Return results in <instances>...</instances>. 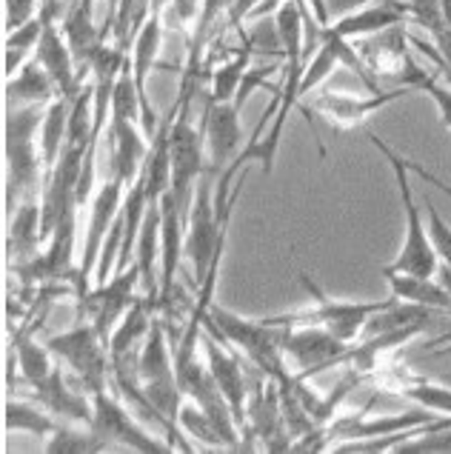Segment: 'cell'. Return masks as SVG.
Masks as SVG:
<instances>
[{
	"label": "cell",
	"instance_id": "14",
	"mask_svg": "<svg viewBox=\"0 0 451 454\" xmlns=\"http://www.w3.org/2000/svg\"><path fill=\"white\" fill-rule=\"evenodd\" d=\"M203 140H206V166H212L217 175H223L229 163L237 158L240 149V106L229 103H206L203 112Z\"/></svg>",
	"mask_w": 451,
	"mask_h": 454
},
{
	"label": "cell",
	"instance_id": "21",
	"mask_svg": "<svg viewBox=\"0 0 451 454\" xmlns=\"http://www.w3.org/2000/svg\"><path fill=\"white\" fill-rule=\"evenodd\" d=\"M12 357H15L20 374L26 378L32 388H41L51 374H55V355L49 352L46 343H37L32 326L26 323L23 329H15V337H12Z\"/></svg>",
	"mask_w": 451,
	"mask_h": 454
},
{
	"label": "cell",
	"instance_id": "12",
	"mask_svg": "<svg viewBox=\"0 0 451 454\" xmlns=\"http://www.w3.org/2000/svg\"><path fill=\"white\" fill-rule=\"evenodd\" d=\"M41 12H43V20L46 23H43L41 43H37V49H35V60L41 63V67L51 74V81H55L58 92L63 98H74L83 89L86 77L81 74V69H77L66 35H63L58 29V23H55L58 6L55 4H43Z\"/></svg>",
	"mask_w": 451,
	"mask_h": 454
},
{
	"label": "cell",
	"instance_id": "23",
	"mask_svg": "<svg viewBox=\"0 0 451 454\" xmlns=\"http://www.w3.org/2000/svg\"><path fill=\"white\" fill-rule=\"evenodd\" d=\"M60 92L51 74L37 60L23 63V69L6 81V106H26V103H43L49 106Z\"/></svg>",
	"mask_w": 451,
	"mask_h": 454
},
{
	"label": "cell",
	"instance_id": "26",
	"mask_svg": "<svg viewBox=\"0 0 451 454\" xmlns=\"http://www.w3.org/2000/svg\"><path fill=\"white\" fill-rule=\"evenodd\" d=\"M106 449L103 437L83 423H58V429L46 437V451L51 454H95Z\"/></svg>",
	"mask_w": 451,
	"mask_h": 454
},
{
	"label": "cell",
	"instance_id": "37",
	"mask_svg": "<svg viewBox=\"0 0 451 454\" xmlns=\"http://www.w3.org/2000/svg\"><path fill=\"white\" fill-rule=\"evenodd\" d=\"M443 81H446V83L451 86V72H443Z\"/></svg>",
	"mask_w": 451,
	"mask_h": 454
},
{
	"label": "cell",
	"instance_id": "5",
	"mask_svg": "<svg viewBox=\"0 0 451 454\" xmlns=\"http://www.w3.org/2000/svg\"><path fill=\"white\" fill-rule=\"evenodd\" d=\"M221 177L212 166L203 168L195 203H191L189 212V223H186V243H183V254H189L191 266H195V286L200 289L214 263L221 261L223 246H226V229L217 217V203H214V180Z\"/></svg>",
	"mask_w": 451,
	"mask_h": 454
},
{
	"label": "cell",
	"instance_id": "2",
	"mask_svg": "<svg viewBox=\"0 0 451 454\" xmlns=\"http://www.w3.org/2000/svg\"><path fill=\"white\" fill-rule=\"evenodd\" d=\"M46 106L26 103L9 106L6 112V217H12L20 203L32 200L35 192H43L41 175H46L41 158V135Z\"/></svg>",
	"mask_w": 451,
	"mask_h": 454
},
{
	"label": "cell",
	"instance_id": "39",
	"mask_svg": "<svg viewBox=\"0 0 451 454\" xmlns=\"http://www.w3.org/2000/svg\"><path fill=\"white\" fill-rule=\"evenodd\" d=\"M43 4H55V6H58V4H60V0H43Z\"/></svg>",
	"mask_w": 451,
	"mask_h": 454
},
{
	"label": "cell",
	"instance_id": "16",
	"mask_svg": "<svg viewBox=\"0 0 451 454\" xmlns=\"http://www.w3.org/2000/svg\"><path fill=\"white\" fill-rule=\"evenodd\" d=\"M369 406L357 414V418H343L329 423V437H331V449L346 440H366V437H385V434H397L406 429H415V426H426L446 418V414H437L432 409H415V411H403V414H383V418H366Z\"/></svg>",
	"mask_w": 451,
	"mask_h": 454
},
{
	"label": "cell",
	"instance_id": "38",
	"mask_svg": "<svg viewBox=\"0 0 451 454\" xmlns=\"http://www.w3.org/2000/svg\"><path fill=\"white\" fill-rule=\"evenodd\" d=\"M440 380H446V383L451 386V374H443V378H440Z\"/></svg>",
	"mask_w": 451,
	"mask_h": 454
},
{
	"label": "cell",
	"instance_id": "15",
	"mask_svg": "<svg viewBox=\"0 0 451 454\" xmlns=\"http://www.w3.org/2000/svg\"><path fill=\"white\" fill-rule=\"evenodd\" d=\"M257 437L268 451H289L292 434L286 426V414H283L280 386L268 380L254 388L249 397V418H246V440Z\"/></svg>",
	"mask_w": 451,
	"mask_h": 454
},
{
	"label": "cell",
	"instance_id": "17",
	"mask_svg": "<svg viewBox=\"0 0 451 454\" xmlns=\"http://www.w3.org/2000/svg\"><path fill=\"white\" fill-rule=\"evenodd\" d=\"M41 223H43V209H41V203H35V200L20 203V209L9 217L6 263L12 271L29 266L37 257V246L43 243Z\"/></svg>",
	"mask_w": 451,
	"mask_h": 454
},
{
	"label": "cell",
	"instance_id": "30",
	"mask_svg": "<svg viewBox=\"0 0 451 454\" xmlns=\"http://www.w3.org/2000/svg\"><path fill=\"white\" fill-rule=\"evenodd\" d=\"M177 420H180V432L195 440L200 449H226L221 432H217V426L212 423V418L198 403H191V400H183Z\"/></svg>",
	"mask_w": 451,
	"mask_h": 454
},
{
	"label": "cell",
	"instance_id": "6",
	"mask_svg": "<svg viewBox=\"0 0 451 454\" xmlns=\"http://www.w3.org/2000/svg\"><path fill=\"white\" fill-rule=\"evenodd\" d=\"M46 346L58 360L66 363L74 374L77 386L86 388L89 395H97L112 383L109 346L100 340L92 320H77L74 329L51 334Z\"/></svg>",
	"mask_w": 451,
	"mask_h": 454
},
{
	"label": "cell",
	"instance_id": "22",
	"mask_svg": "<svg viewBox=\"0 0 451 454\" xmlns=\"http://www.w3.org/2000/svg\"><path fill=\"white\" fill-rule=\"evenodd\" d=\"M383 278L389 280V289L397 301L406 303H420L429 309L451 311V292L434 278H420V275H406V271H385Z\"/></svg>",
	"mask_w": 451,
	"mask_h": 454
},
{
	"label": "cell",
	"instance_id": "3",
	"mask_svg": "<svg viewBox=\"0 0 451 454\" xmlns=\"http://www.w3.org/2000/svg\"><path fill=\"white\" fill-rule=\"evenodd\" d=\"M371 146L377 152H383V158L389 160L392 172H394V184L400 189V203H403V212H406V240H403V249L400 254L394 257V263L383 266L385 271H406V275H420V278H434L437 269H440V254H437L432 235H429V226H423V215L417 209V200H415V192H411L408 184V172L411 166L406 158H400L385 140H380L377 135L369 132Z\"/></svg>",
	"mask_w": 451,
	"mask_h": 454
},
{
	"label": "cell",
	"instance_id": "29",
	"mask_svg": "<svg viewBox=\"0 0 451 454\" xmlns=\"http://www.w3.org/2000/svg\"><path fill=\"white\" fill-rule=\"evenodd\" d=\"M43 12H37L32 20H26L18 29H12L6 35V74L15 77L23 63H26V55H29L32 49H37L41 43V35H43Z\"/></svg>",
	"mask_w": 451,
	"mask_h": 454
},
{
	"label": "cell",
	"instance_id": "27",
	"mask_svg": "<svg viewBox=\"0 0 451 454\" xmlns=\"http://www.w3.org/2000/svg\"><path fill=\"white\" fill-rule=\"evenodd\" d=\"M4 426L6 432H26L35 437H49L58 429V420L51 418L46 406L26 403V400H9L4 409Z\"/></svg>",
	"mask_w": 451,
	"mask_h": 454
},
{
	"label": "cell",
	"instance_id": "25",
	"mask_svg": "<svg viewBox=\"0 0 451 454\" xmlns=\"http://www.w3.org/2000/svg\"><path fill=\"white\" fill-rule=\"evenodd\" d=\"M152 309L154 303L149 301H137L132 309L126 311L123 320L114 326L112 332V340H109V355L118 357V355H128V352H137L140 346H144L146 334L152 329Z\"/></svg>",
	"mask_w": 451,
	"mask_h": 454
},
{
	"label": "cell",
	"instance_id": "31",
	"mask_svg": "<svg viewBox=\"0 0 451 454\" xmlns=\"http://www.w3.org/2000/svg\"><path fill=\"white\" fill-rule=\"evenodd\" d=\"M400 395L415 400L417 406L432 409L437 414H448L451 418V386L446 380L432 383V380H415L408 386H400Z\"/></svg>",
	"mask_w": 451,
	"mask_h": 454
},
{
	"label": "cell",
	"instance_id": "33",
	"mask_svg": "<svg viewBox=\"0 0 451 454\" xmlns=\"http://www.w3.org/2000/svg\"><path fill=\"white\" fill-rule=\"evenodd\" d=\"M417 89H420V92H426V95L434 100L437 112H440L443 126L451 132V86H448V83H440V81H434L432 74L423 72V77L417 81Z\"/></svg>",
	"mask_w": 451,
	"mask_h": 454
},
{
	"label": "cell",
	"instance_id": "10",
	"mask_svg": "<svg viewBox=\"0 0 451 454\" xmlns=\"http://www.w3.org/2000/svg\"><path fill=\"white\" fill-rule=\"evenodd\" d=\"M123 198H126V184L114 177V175L95 194L92 209H89V226H86L81 269H77L74 278H72V289H74L77 301H81V297L89 289H92V283H89V280H92V275H95V266H97V257H100V249H103V240H106L109 229L114 223V217H118V212H121Z\"/></svg>",
	"mask_w": 451,
	"mask_h": 454
},
{
	"label": "cell",
	"instance_id": "13",
	"mask_svg": "<svg viewBox=\"0 0 451 454\" xmlns=\"http://www.w3.org/2000/svg\"><path fill=\"white\" fill-rule=\"evenodd\" d=\"M415 92H420V89L400 86V89H392V92H371L369 98H352L346 92H323L315 98L312 112H317L320 118H326L334 129H340V132H349V129L363 126L371 114L385 109L389 103L408 98Z\"/></svg>",
	"mask_w": 451,
	"mask_h": 454
},
{
	"label": "cell",
	"instance_id": "8",
	"mask_svg": "<svg viewBox=\"0 0 451 454\" xmlns=\"http://www.w3.org/2000/svg\"><path fill=\"white\" fill-rule=\"evenodd\" d=\"M140 283V266L132 263L128 269L118 271L106 283H97L77 301V320H92L100 334V340L109 346L114 326L123 320V315L137 303L135 289Z\"/></svg>",
	"mask_w": 451,
	"mask_h": 454
},
{
	"label": "cell",
	"instance_id": "24",
	"mask_svg": "<svg viewBox=\"0 0 451 454\" xmlns=\"http://www.w3.org/2000/svg\"><path fill=\"white\" fill-rule=\"evenodd\" d=\"M72 100L74 98H63L58 95L55 100L46 106V114H43V123H41V158H43V168L46 175L43 180L51 175V168L58 166L60 154H63V146H66V132H69V112H72Z\"/></svg>",
	"mask_w": 451,
	"mask_h": 454
},
{
	"label": "cell",
	"instance_id": "19",
	"mask_svg": "<svg viewBox=\"0 0 451 454\" xmlns=\"http://www.w3.org/2000/svg\"><path fill=\"white\" fill-rule=\"evenodd\" d=\"M371 41H366L360 46V58L369 67V72H383V74H397L403 77L406 69H408V51H406V43H408V35L400 26H392V29L385 32H377V35H369Z\"/></svg>",
	"mask_w": 451,
	"mask_h": 454
},
{
	"label": "cell",
	"instance_id": "1",
	"mask_svg": "<svg viewBox=\"0 0 451 454\" xmlns=\"http://www.w3.org/2000/svg\"><path fill=\"white\" fill-rule=\"evenodd\" d=\"M203 326L214 337L226 340L229 346H235L237 352L246 355V360L254 363V369H260L263 378L275 380L277 386L294 378L286 360V348H283L286 346L289 326H277V323H268L266 317L260 320L240 317L237 311L214 303L206 311Z\"/></svg>",
	"mask_w": 451,
	"mask_h": 454
},
{
	"label": "cell",
	"instance_id": "36",
	"mask_svg": "<svg viewBox=\"0 0 451 454\" xmlns=\"http://www.w3.org/2000/svg\"><path fill=\"white\" fill-rule=\"evenodd\" d=\"M77 4H81V6H86V9H95V4H97V0H77Z\"/></svg>",
	"mask_w": 451,
	"mask_h": 454
},
{
	"label": "cell",
	"instance_id": "9",
	"mask_svg": "<svg viewBox=\"0 0 451 454\" xmlns=\"http://www.w3.org/2000/svg\"><path fill=\"white\" fill-rule=\"evenodd\" d=\"M283 348H286V360L294 378L308 380L320 372L346 363V355H349L352 346L323 326L300 323V326H289L286 346Z\"/></svg>",
	"mask_w": 451,
	"mask_h": 454
},
{
	"label": "cell",
	"instance_id": "34",
	"mask_svg": "<svg viewBox=\"0 0 451 454\" xmlns=\"http://www.w3.org/2000/svg\"><path fill=\"white\" fill-rule=\"evenodd\" d=\"M43 0H6V29H18L41 12Z\"/></svg>",
	"mask_w": 451,
	"mask_h": 454
},
{
	"label": "cell",
	"instance_id": "20",
	"mask_svg": "<svg viewBox=\"0 0 451 454\" xmlns=\"http://www.w3.org/2000/svg\"><path fill=\"white\" fill-rule=\"evenodd\" d=\"M426 326H429V323H411V326H403V329H392V332L371 334L360 346H352L349 348V355H346V366H349L352 372H357V374L375 372L385 355H392L394 348L406 346L411 337H417Z\"/></svg>",
	"mask_w": 451,
	"mask_h": 454
},
{
	"label": "cell",
	"instance_id": "28",
	"mask_svg": "<svg viewBox=\"0 0 451 454\" xmlns=\"http://www.w3.org/2000/svg\"><path fill=\"white\" fill-rule=\"evenodd\" d=\"M254 58V51L249 49V43L243 41V51H237L235 58L221 63L214 72H212V98L214 103H229L235 100L240 86H243V77L249 72V60Z\"/></svg>",
	"mask_w": 451,
	"mask_h": 454
},
{
	"label": "cell",
	"instance_id": "35",
	"mask_svg": "<svg viewBox=\"0 0 451 454\" xmlns=\"http://www.w3.org/2000/svg\"><path fill=\"white\" fill-rule=\"evenodd\" d=\"M175 0H152V15H163L166 9H169Z\"/></svg>",
	"mask_w": 451,
	"mask_h": 454
},
{
	"label": "cell",
	"instance_id": "18",
	"mask_svg": "<svg viewBox=\"0 0 451 454\" xmlns=\"http://www.w3.org/2000/svg\"><path fill=\"white\" fill-rule=\"evenodd\" d=\"M408 18V4L406 0H383V4H371L366 9L354 12V15H346L343 20L331 23L329 29L334 35L346 37H369V35H377L392 29V26H400Z\"/></svg>",
	"mask_w": 451,
	"mask_h": 454
},
{
	"label": "cell",
	"instance_id": "11",
	"mask_svg": "<svg viewBox=\"0 0 451 454\" xmlns=\"http://www.w3.org/2000/svg\"><path fill=\"white\" fill-rule=\"evenodd\" d=\"M200 346L206 352V363L214 383L221 386L223 397L229 400L231 414L240 426V432H246V418H249V392H246V374H243V363L235 346H229L221 337H214L209 329L203 326Z\"/></svg>",
	"mask_w": 451,
	"mask_h": 454
},
{
	"label": "cell",
	"instance_id": "32",
	"mask_svg": "<svg viewBox=\"0 0 451 454\" xmlns=\"http://www.w3.org/2000/svg\"><path fill=\"white\" fill-rule=\"evenodd\" d=\"M426 209H429V235L437 254H440V263L451 269V226L440 217V212L434 209L432 198H426Z\"/></svg>",
	"mask_w": 451,
	"mask_h": 454
},
{
	"label": "cell",
	"instance_id": "4",
	"mask_svg": "<svg viewBox=\"0 0 451 454\" xmlns=\"http://www.w3.org/2000/svg\"><path fill=\"white\" fill-rule=\"evenodd\" d=\"M298 278H300V286L312 294L315 306L312 309H300V311H289V315L266 317L268 323H277V326H300V323H315V326H323L331 334H338L340 340L352 343L360 337V332L366 329L369 317L394 301V294L389 297V301H369V303H363V301H334V297H329L323 289L317 286V283L312 280V275L300 271Z\"/></svg>",
	"mask_w": 451,
	"mask_h": 454
},
{
	"label": "cell",
	"instance_id": "7",
	"mask_svg": "<svg viewBox=\"0 0 451 454\" xmlns=\"http://www.w3.org/2000/svg\"><path fill=\"white\" fill-rule=\"evenodd\" d=\"M95 400V418L92 429L103 437V443L109 449H132L140 454H158V451H172L169 440L154 437L144 423L137 420V414L123 403V397H114L112 392H97Z\"/></svg>",
	"mask_w": 451,
	"mask_h": 454
}]
</instances>
